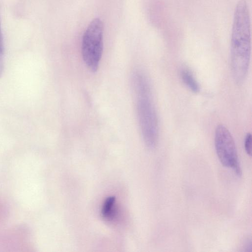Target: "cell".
<instances>
[{
  "label": "cell",
  "instance_id": "6da1fadb",
  "mask_svg": "<svg viewBox=\"0 0 252 252\" xmlns=\"http://www.w3.org/2000/svg\"><path fill=\"white\" fill-rule=\"evenodd\" d=\"M251 55V30L247 0L236 5L230 41V63L233 79L238 84L244 82L248 74Z\"/></svg>",
  "mask_w": 252,
  "mask_h": 252
},
{
  "label": "cell",
  "instance_id": "5b68a950",
  "mask_svg": "<svg viewBox=\"0 0 252 252\" xmlns=\"http://www.w3.org/2000/svg\"><path fill=\"white\" fill-rule=\"evenodd\" d=\"M181 77L183 83L192 92L198 93L200 86L192 73L187 68H183L181 71Z\"/></svg>",
  "mask_w": 252,
  "mask_h": 252
},
{
  "label": "cell",
  "instance_id": "ba28073f",
  "mask_svg": "<svg viewBox=\"0 0 252 252\" xmlns=\"http://www.w3.org/2000/svg\"><path fill=\"white\" fill-rule=\"evenodd\" d=\"M244 147L245 151L248 155L251 156L252 155V135L248 133L245 138Z\"/></svg>",
  "mask_w": 252,
  "mask_h": 252
},
{
  "label": "cell",
  "instance_id": "7a4b0ae2",
  "mask_svg": "<svg viewBox=\"0 0 252 252\" xmlns=\"http://www.w3.org/2000/svg\"><path fill=\"white\" fill-rule=\"evenodd\" d=\"M133 86L137 95V112L143 139L148 148L153 149L158 142L159 127L150 84L146 77H139L133 81Z\"/></svg>",
  "mask_w": 252,
  "mask_h": 252
},
{
  "label": "cell",
  "instance_id": "52a82bcc",
  "mask_svg": "<svg viewBox=\"0 0 252 252\" xmlns=\"http://www.w3.org/2000/svg\"><path fill=\"white\" fill-rule=\"evenodd\" d=\"M4 44L0 19V78L2 76L4 69Z\"/></svg>",
  "mask_w": 252,
  "mask_h": 252
},
{
  "label": "cell",
  "instance_id": "8992f818",
  "mask_svg": "<svg viewBox=\"0 0 252 252\" xmlns=\"http://www.w3.org/2000/svg\"><path fill=\"white\" fill-rule=\"evenodd\" d=\"M116 199L114 196H110L106 199L101 209L102 217L107 220H112L116 215L115 207Z\"/></svg>",
  "mask_w": 252,
  "mask_h": 252
},
{
  "label": "cell",
  "instance_id": "277c9868",
  "mask_svg": "<svg viewBox=\"0 0 252 252\" xmlns=\"http://www.w3.org/2000/svg\"><path fill=\"white\" fill-rule=\"evenodd\" d=\"M215 147L221 164L234 170L236 174H242L236 147L228 128L223 125H218L215 132Z\"/></svg>",
  "mask_w": 252,
  "mask_h": 252
},
{
  "label": "cell",
  "instance_id": "3957f363",
  "mask_svg": "<svg viewBox=\"0 0 252 252\" xmlns=\"http://www.w3.org/2000/svg\"><path fill=\"white\" fill-rule=\"evenodd\" d=\"M103 25L99 18L93 19L85 31L82 42V55L87 67L97 71L103 52Z\"/></svg>",
  "mask_w": 252,
  "mask_h": 252
}]
</instances>
